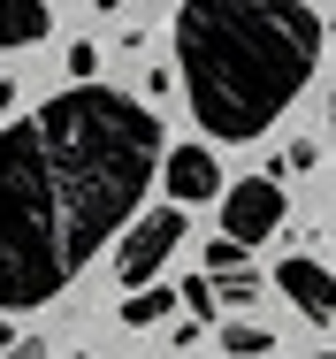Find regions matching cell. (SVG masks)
<instances>
[{"mask_svg": "<svg viewBox=\"0 0 336 359\" xmlns=\"http://www.w3.org/2000/svg\"><path fill=\"white\" fill-rule=\"evenodd\" d=\"M184 229H191V222H184V199H176V207H153V215H130V237H123V252H115V276H123L130 290L153 283V276L176 260Z\"/></svg>", "mask_w": 336, "mask_h": 359, "instance_id": "obj_3", "label": "cell"}, {"mask_svg": "<svg viewBox=\"0 0 336 359\" xmlns=\"http://www.w3.org/2000/svg\"><path fill=\"white\" fill-rule=\"evenodd\" d=\"M84 76H100V46H69V84H84Z\"/></svg>", "mask_w": 336, "mask_h": 359, "instance_id": "obj_12", "label": "cell"}, {"mask_svg": "<svg viewBox=\"0 0 336 359\" xmlns=\"http://www.w3.org/2000/svg\"><path fill=\"white\" fill-rule=\"evenodd\" d=\"M168 306H176V290H153V283H137L130 298H123V321H130V329H153V321H168Z\"/></svg>", "mask_w": 336, "mask_h": 359, "instance_id": "obj_9", "label": "cell"}, {"mask_svg": "<svg viewBox=\"0 0 336 359\" xmlns=\"http://www.w3.org/2000/svg\"><path fill=\"white\" fill-rule=\"evenodd\" d=\"M76 359H92V352H76Z\"/></svg>", "mask_w": 336, "mask_h": 359, "instance_id": "obj_15", "label": "cell"}, {"mask_svg": "<svg viewBox=\"0 0 336 359\" xmlns=\"http://www.w3.org/2000/svg\"><path fill=\"white\" fill-rule=\"evenodd\" d=\"M314 359H329V352H314Z\"/></svg>", "mask_w": 336, "mask_h": 359, "instance_id": "obj_16", "label": "cell"}, {"mask_svg": "<svg viewBox=\"0 0 336 359\" xmlns=\"http://www.w3.org/2000/svg\"><path fill=\"white\" fill-rule=\"evenodd\" d=\"M245 252H253V245H237V237L222 229V237L206 245V276H214V283H229V276H253V268H245Z\"/></svg>", "mask_w": 336, "mask_h": 359, "instance_id": "obj_11", "label": "cell"}, {"mask_svg": "<svg viewBox=\"0 0 336 359\" xmlns=\"http://www.w3.org/2000/svg\"><path fill=\"white\" fill-rule=\"evenodd\" d=\"M275 290L306 313V321H336V276L321 260H306V252H290L283 268H275Z\"/></svg>", "mask_w": 336, "mask_h": 359, "instance_id": "obj_5", "label": "cell"}, {"mask_svg": "<svg viewBox=\"0 0 336 359\" xmlns=\"http://www.w3.org/2000/svg\"><path fill=\"white\" fill-rule=\"evenodd\" d=\"M8 359H46V344H39V337H15V344H8Z\"/></svg>", "mask_w": 336, "mask_h": 359, "instance_id": "obj_13", "label": "cell"}, {"mask_svg": "<svg viewBox=\"0 0 336 359\" xmlns=\"http://www.w3.org/2000/svg\"><path fill=\"white\" fill-rule=\"evenodd\" d=\"M161 176H168V199H184V207L222 199V168H214L206 145H168V153H161Z\"/></svg>", "mask_w": 336, "mask_h": 359, "instance_id": "obj_6", "label": "cell"}, {"mask_svg": "<svg viewBox=\"0 0 336 359\" xmlns=\"http://www.w3.org/2000/svg\"><path fill=\"white\" fill-rule=\"evenodd\" d=\"M161 123L100 76L0 130V313H39L137 215L161 176Z\"/></svg>", "mask_w": 336, "mask_h": 359, "instance_id": "obj_1", "label": "cell"}, {"mask_svg": "<svg viewBox=\"0 0 336 359\" xmlns=\"http://www.w3.org/2000/svg\"><path fill=\"white\" fill-rule=\"evenodd\" d=\"M46 31H54V8H46V0H0V54L39 46Z\"/></svg>", "mask_w": 336, "mask_h": 359, "instance_id": "obj_7", "label": "cell"}, {"mask_svg": "<svg viewBox=\"0 0 336 359\" xmlns=\"http://www.w3.org/2000/svg\"><path fill=\"white\" fill-rule=\"evenodd\" d=\"M176 306H184L191 321H214V313H222V283L199 268V276H184V283H176Z\"/></svg>", "mask_w": 336, "mask_h": 359, "instance_id": "obj_8", "label": "cell"}, {"mask_svg": "<svg viewBox=\"0 0 336 359\" xmlns=\"http://www.w3.org/2000/svg\"><path fill=\"white\" fill-rule=\"evenodd\" d=\"M222 229L237 237V245H260L283 229V184L275 176H245V184H229L222 191Z\"/></svg>", "mask_w": 336, "mask_h": 359, "instance_id": "obj_4", "label": "cell"}, {"mask_svg": "<svg viewBox=\"0 0 336 359\" xmlns=\"http://www.w3.org/2000/svg\"><path fill=\"white\" fill-rule=\"evenodd\" d=\"M321 15L306 0H184L176 62L191 115L214 145H253L321 69Z\"/></svg>", "mask_w": 336, "mask_h": 359, "instance_id": "obj_2", "label": "cell"}, {"mask_svg": "<svg viewBox=\"0 0 336 359\" xmlns=\"http://www.w3.org/2000/svg\"><path fill=\"white\" fill-rule=\"evenodd\" d=\"M92 8H100V15H107V8H123V0H92Z\"/></svg>", "mask_w": 336, "mask_h": 359, "instance_id": "obj_14", "label": "cell"}, {"mask_svg": "<svg viewBox=\"0 0 336 359\" xmlns=\"http://www.w3.org/2000/svg\"><path fill=\"white\" fill-rule=\"evenodd\" d=\"M222 352L229 359H260V352H275V337L260 321H222Z\"/></svg>", "mask_w": 336, "mask_h": 359, "instance_id": "obj_10", "label": "cell"}]
</instances>
